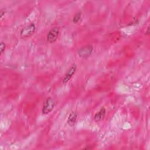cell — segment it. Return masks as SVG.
<instances>
[{
  "instance_id": "obj_1",
  "label": "cell",
  "mask_w": 150,
  "mask_h": 150,
  "mask_svg": "<svg viewBox=\"0 0 150 150\" xmlns=\"http://www.w3.org/2000/svg\"><path fill=\"white\" fill-rule=\"evenodd\" d=\"M35 25L34 24H31L24 28L21 31V37L23 38L31 37L35 31Z\"/></svg>"
},
{
  "instance_id": "obj_2",
  "label": "cell",
  "mask_w": 150,
  "mask_h": 150,
  "mask_svg": "<svg viewBox=\"0 0 150 150\" xmlns=\"http://www.w3.org/2000/svg\"><path fill=\"white\" fill-rule=\"evenodd\" d=\"M55 105V102L54 100L51 97L48 98L46 100L42 108V113L44 114H49L53 110V109L54 108Z\"/></svg>"
},
{
  "instance_id": "obj_3",
  "label": "cell",
  "mask_w": 150,
  "mask_h": 150,
  "mask_svg": "<svg viewBox=\"0 0 150 150\" xmlns=\"http://www.w3.org/2000/svg\"><path fill=\"white\" fill-rule=\"evenodd\" d=\"M59 34V28L57 27H54L52 28L47 36V40L49 43H54L55 42L58 38Z\"/></svg>"
},
{
  "instance_id": "obj_4",
  "label": "cell",
  "mask_w": 150,
  "mask_h": 150,
  "mask_svg": "<svg viewBox=\"0 0 150 150\" xmlns=\"http://www.w3.org/2000/svg\"><path fill=\"white\" fill-rule=\"evenodd\" d=\"M93 51V48L91 45H87L83 47L78 52V55L81 58H87L90 56Z\"/></svg>"
},
{
  "instance_id": "obj_5",
  "label": "cell",
  "mask_w": 150,
  "mask_h": 150,
  "mask_svg": "<svg viewBox=\"0 0 150 150\" xmlns=\"http://www.w3.org/2000/svg\"><path fill=\"white\" fill-rule=\"evenodd\" d=\"M76 71V65H73L67 72V73L65 74L64 77L63 78L62 82L63 84L67 83L70 79L72 77L73 75L75 73Z\"/></svg>"
},
{
  "instance_id": "obj_6",
  "label": "cell",
  "mask_w": 150,
  "mask_h": 150,
  "mask_svg": "<svg viewBox=\"0 0 150 150\" xmlns=\"http://www.w3.org/2000/svg\"><path fill=\"white\" fill-rule=\"evenodd\" d=\"M77 117V113L76 111H73L69 115L68 118V123L70 126H73L75 124Z\"/></svg>"
},
{
  "instance_id": "obj_7",
  "label": "cell",
  "mask_w": 150,
  "mask_h": 150,
  "mask_svg": "<svg viewBox=\"0 0 150 150\" xmlns=\"http://www.w3.org/2000/svg\"><path fill=\"white\" fill-rule=\"evenodd\" d=\"M106 114V109L104 107H102L99 111H98L94 117V120L96 122H99L102 120Z\"/></svg>"
},
{
  "instance_id": "obj_8",
  "label": "cell",
  "mask_w": 150,
  "mask_h": 150,
  "mask_svg": "<svg viewBox=\"0 0 150 150\" xmlns=\"http://www.w3.org/2000/svg\"><path fill=\"white\" fill-rule=\"evenodd\" d=\"M80 18H81V13L79 12V13H77V14L74 16L73 19V22L74 23H75V24L77 23L79 21Z\"/></svg>"
},
{
  "instance_id": "obj_9",
  "label": "cell",
  "mask_w": 150,
  "mask_h": 150,
  "mask_svg": "<svg viewBox=\"0 0 150 150\" xmlns=\"http://www.w3.org/2000/svg\"><path fill=\"white\" fill-rule=\"evenodd\" d=\"M6 44L4 43V42H1V45H0V50H1V54H2L4 51H5V49H6Z\"/></svg>"
},
{
  "instance_id": "obj_10",
  "label": "cell",
  "mask_w": 150,
  "mask_h": 150,
  "mask_svg": "<svg viewBox=\"0 0 150 150\" xmlns=\"http://www.w3.org/2000/svg\"><path fill=\"white\" fill-rule=\"evenodd\" d=\"M149 33H150V32H149V27H148L147 30H146V32H145V34L147 35H149Z\"/></svg>"
},
{
  "instance_id": "obj_11",
  "label": "cell",
  "mask_w": 150,
  "mask_h": 150,
  "mask_svg": "<svg viewBox=\"0 0 150 150\" xmlns=\"http://www.w3.org/2000/svg\"><path fill=\"white\" fill-rule=\"evenodd\" d=\"M4 14H5V11H3L2 10L1 12V18H2V17L3 16Z\"/></svg>"
},
{
  "instance_id": "obj_12",
  "label": "cell",
  "mask_w": 150,
  "mask_h": 150,
  "mask_svg": "<svg viewBox=\"0 0 150 150\" xmlns=\"http://www.w3.org/2000/svg\"><path fill=\"white\" fill-rule=\"evenodd\" d=\"M91 148H92L89 146V147H85L84 149H91Z\"/></svg>"
}]
</instances>
